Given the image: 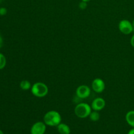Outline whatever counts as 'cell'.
<instances>
[{"label": "cell", "instance_id": "obj_1", "mask_svg": "<svg viewBox=\"0 0 134 134\" xmlns=\"http://www.w3.org/2000/svg\"><path fill=\"white\" fill-rule=\"evenodd\" d=\"M44 122L49 126H58L61 123L62 116L56 111H50L44 116Z\"/></svg>", "mask_w": 134, "mask_h": 134}, {"label": "cell", "instance_id": "obj_2", "mask_svg": "<svg viewBox=\"0 0 134 134\" xmlns=\"http://www.w3.org/2000/svg\"><path fill=\"white\" fill-rule=\"evenodd\" d=\"M31 93L34 96L37 98H43L48 93V88L43 82H38L34 84L31 88Z\"/></svg>", "mask_w": 134, "mask_h": 134}, {"label": "cell", "instance_id": "obj_3", "mask_svg": "<svg viewBox=\"0 0 134 134\" xmlns=\"http://www.w3.org/2000/svg\"><path fill=\"white\" fill-rule=\"evenodd\" d=\"M92 112V107L88 104L81 103L77 105L75 108V113L76 116L80 119H85L89 116Z\"/></svg>", "mask_w": 134, "mask_h": 134}, {"label": "cell", "instance_id": "obj_4", "mask_svg": "<svg viewBox=\"0 0 134 134\" xmlns=\"http://www.w3.org/2000/svg\"><path fill=\"white\" fill-rule=\"evenodd\" d=\"M119 29L120 32L125 35H129L133 31L132 22L128 20H122L120 21L119 24Z\"/></svg>", "mask_w": 134, "mask_h": 134}, {"label": "cell", "instance_id": "obj_5", "mask_svg": "<svg viewBox=\"0 0 134 134\" xmlns=\"http://www.w3.org/2000/svg\"><path fill=\"white\" fill-rule=\"evenodd\" d=\"M91 90L86 85H81L76 90V94L78 98L81 99H85L90 96Z\"/></svg>", "mask_w": 134, "mask_h": 134}, {"label": "cell", "instance_id": "obj_6", "mask_svg": "<svg viewBox=\"0 0 134 134\" xmlns=\"http://www.w3.org/2000/svg\"><path fill=\"white\" fill-rule=\"evenodd\" d=\"M46 132V124L43 122H37L31 126V134H44Z\"/></svg>", "mask_w": 134, "mask_h": 134}, {"label": "cell", "instance_id": "obj_7", "mask_svg": "<svg viewBox=\"0 0 134 134\" xmlns=\"http://www.w3.org/2000/svg\"><path fill=\"white\" fill-rule=\"evenodd\" d=\"M92 88L93 90L96 93H102L103 92L105 88L104 81L102 79L99 78H97L92 81Z\"/></svg>", "mask_w": 134, "mask_h": 134}, {"label": "cell", "instance_id": "obj_8", "mask_svg": "<svg viewBox=\"0 0 134 134\" xmlns=\"http://www.w3.org/2000/svg\"><path fill=\"white\" fill-rule=\"evenodd\" d=\"M105 106V101L102 98H98L94 99L92 103L91 107L94 111H99L104 109Z\"/></svg>", "mask_w": 134, "mask_h": 134}, {"label": "cell", "instance_id": "obj_9", "mask_svg": "<svg viewBox=\"0 0 134 134\" xmlns=\"http://www.w3.org/2000/svg\"><path fill=\"white\" fill-rule=\"evenodd\" d=\"M58 131L60 134H70L71 130L67 124L60 123L57 126Z\"/></svg>", "mask_w": 134, "mask_h": 134}, {"label": "cell", "instance_id": "obj_10", "mask_svg": "<svg viewBox=\"0 0 134 134\" xmlns=\"http://www.w3.org/2000/svg\"><path fill=\"white\" fill-rule=\"evenodd\" d=\"M126 120L130 126L134 128V111H130L127 113Z\"/></svg>", "mask_w": 134, "mask_h": 134}, {"label": "cell", "instance_id": "obj_11", "mask_svg": "<svg viewBox=\"0 0 134 134\" xmlns=\"http://www.w3.org/2000/svg\"><path fill=\"white\" fill-rule=\"evenodd\" d=\"M31 83H30V81H27V80H24L22 81L20 83V87L22 90H27L29 89H30L31 88Z\"/></svg>", "mask_w": 134, "mask_h": 134}, {"label": "cell", "instance_id": "obj_12", "mask_svg": "<svg viewBox=\"0 0 134 134\" xmlns=\"http://www.w3.org/2000/svg\"><path fill=\"white\" fill-rule=\"evenodd\" d=\"M89 117H90V120L93 122H96L98 121L100 117V115H99V113L96 111H94L93 112H91V113L89 115Z\"/></svg>", "mask_w": 134, "mask_h": 134}, {"label": "cell", "instance_id": "obj_13", "mask_svg": "<svg viewBox=\"0 0 134 134\" xmlns=\"http://www.w3.org/2000/svg\"><path fill=\"white\" fill-rule=\"evenodd\" d=\"M7 64V60L5 56L2 53H0V70L5 68Z\"/></svg>", "mask_w": 134, "mask_h": 134}, {"label": "cell", "instance_id": "obj_14", "mask_svg": "<svg viewBox=\"0 0 134 134\" xmlns=\"http://www.w3.org/2000/svg\"><path fill=\"white\" fill-rule=\"evenodd\" d=\"M79 8L81 9H82V10H85V9H86V8H87V6H88L87 2L81 1V3H79Z\"/></svg>", "mask_w": 134, "mask_h": 134}, {"label": "cell", "instance_id": "obj_15", "mask_svg": "<svg viewBox=\"0 0 134 134\" xmlns=\"http://www.w3.org/2000/svg\"><path fill=\"white\" fill-rule=\"evenodd\" d=\"M7 13V10L5 7H1L0 8V15L4 16Z\"/></svg>", "mask_w": 134, "mask_h": 134}, {"label": "cell", "instance_id": "obj_16", "mask_svg": "<svg viewBox=\"0 0 134 134\" xmlns=\"http://www.w3.org/2000/svg\"><path fill=\"white\" fill-rule=\"evenodd\" d=\"M3 39L1 35L0 34V48L3 47Z\"/></svg>", "mask_w": 134, "mask_h": 134}, {"label": "cell", "instance_id": "obj_17", "mask_svg": "<svg viewBox=\"0 0 134 134\" xmlns=\"http://www.w3.org/2000/svg\"><path fill=\"white\" fill-rule=\"evenodd\" d=\"M130 43H131V44H132V47H133L134 48V35L132 37V38H131Z\"/></svg>", "mask_w": 134, "mask_h": 134}, {"label": "cell", "instance_id": "obj_18", "mask_svg": "<svg viewBox=\"0 0 134 134\" xmlns=\"http://www.w3.org/2000/svg\"><path fill=\"white\" fill-rule=\"evenodd\" d=\"M128 134H134V128H132V129H131L128 132Z\"/></svg>", "mask_w": 134, "mask_h": 134}, {"label": "cell", "instance_id": "obj_19", "mask_svg": "<svg viewBox=\"0 0 134 134\" xmlns=\"http://www.w3.org/2000/svg\"><path fill=\"white\" fill-rule=\"evenodd\" d=\"M132 26H133V30L134 31V20H133V22H132Z\"/></svg>", "mask_w": 134, "mask_h": 134}, {"label": "cell", "instance_id": "obj_20", "mask_svg": "<svg viewBox=\"0 0 134 134\" xmlns=\"http://www.w3.org/2000/svg\"><path fill=\"white\" fill-rule=\"evenodd\" d=\"M81 1H85V2H89V1H91V0H81Z\"/></svg>", "mask_w": 134, "mask_h": 134}, {"label": "cell", "instance_id": "obj_21", "mask_svg": "<svg viewBox=\"0 0 134 134\" xmlns=\"http://www.w3.org/2000/svg\"><path fill=\"white\" fill-rule=\"evenodd\" d=\"M0 134H4L3 132V131L1 130H0Z\"/></svg>", "mask_w": 134, "mask_h": 134}]
</instances>
